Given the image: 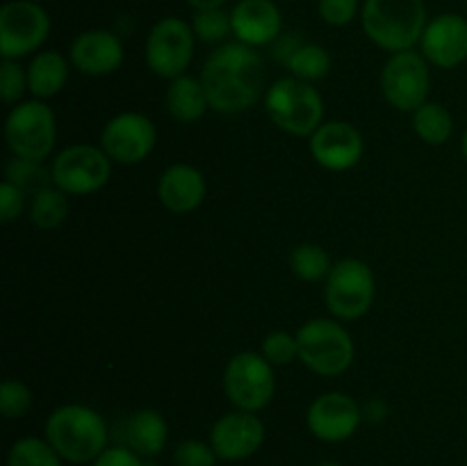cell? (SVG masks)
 Listing matches in <instances>:
<instances>
[{
  "instance_id": "obj_1",
  "label": "cell",
  "mask_w": 467,
  "mask_h": 466,
  "mask_svg": "<svg viewBox=\"0 0 467 466\" xmlns=\"http://www.w3.org/2000/svg\"><path fill=\"white\" fill-rule=\"evenodd\" d=\"M201 82L210 110L222 114L244 112L263 94L265 59L258 50L240 41L222 44L205 59Z\"/></svg>"
},
{
  "instance_id": "obj_2",
  "label": "cell",
  "mask_w": 467,
  "mask_h": 466,
  "mask_svg": "<svg viewBox=\"0 0 467 466\" xmlns=\"http://www.w3.org/2000/svg\"><path fill=\"white\" fill-rule=\"evenodd\" d=\"M44 434L57 455L71 464H91L109 441L105 418L87 405H62L50 411Z\"/></svg>"
},
{
  "instance_id": "obj_3",
  "label": "cell",
  "mask_w": 467,
  "mask_h": 466,
  "mask_svg": "<svg viewBox=\"0 0 467 466\" xmlns=\"http://www.w3.org/2000/svg\"><path fill=\"white\" fill-rule=\"evenodd\" d=\"M365 35L390 55L413 50L427 30L424 0H365L360 12Z\"/></svg>"
},
{
  "instance_id": "obj_4",
  "label": "cell",
  "mask_w": 467,
  "mask_h": 466,
  "mask_svg": "<svg viewBox=\"0 0 467 466\" xmlns=\"http://www.w3.org/2000/svg\"><path fill=\"white\" fill-rule=\"evenodd\" d=\"M265 110L287 135L310 137L324 123V99L310 82L278 78L265 91Z\"/></svg>"
},
{
  "instance_id": "obj_5",
  "label": "cell",
  "mask_w": 467,
  "mask_h": 466,
  "mask_svg": "<svg viewBox=\"0 0 467 466\" xmlns=\"http://www.w3.org/2000/svg\"><path fill=\"white\" fill-rule=\"evenodd\" d=\"M299 361L315 375L337 377L354 364V338L336 318H313L295 334Z\"/></svg>"
},
{
  "instance_id": "obj_6",
  "label": "cell",
  "mask_w": 467,
  "mask_h": 466,
  "mask_svg": "<svg viewBox=\"0 0 467 466\" xmlns=\"http://www.w3.org/2000/svg\"><path fill=\"white\" fill-rule=\"evenodd\" d=\"M5 137L16 158L44 163L57 140V117L46 101H21L5 119Z\"/></svg>"
},
{
  "instance_id": "obj_7",
  "label": "cell",
  "mask_w": 467,
  "mask_h": 466,
  "mask_svg": "<svg viewBox=\"0 0 467 466\" xmlns=\"http://www.w3.org/2000/svg\"><path fill=\"white\" fill-rule=\"evenodd\" d=\"M377 279L372 268L360 259H342L333 263L324 279V302L336 320H358L372 309Z\"/></svg>"
},
{
  "instance_id": "obj_8",
  "label": "cell",
  "mask_w": 467,
  "mask_h": 466,
  "mask_svg": "<svg viewBox=\"0 0 467 466\" xmlns=\"http://www.w3.org/2000/svg\"><path fill=\"white\" fill-rule=\"evenodd\" d=\"M274 365L258 352H237L223 370V391L231 405L242 411H263L276 393Z\"/></svg>"
},
{
  "instance_id": "obj_9",
  "label": "cell",
  "mask_w": 467,
  "mask_h": 466,
  "mask_svg": "<svg viewBox=\"0 0 467 466\" xmlns=\"http://www.w3.org/2000/svg\"><path fill=\"white\" fill-rule=\"evenodd\" d=\"M50 174L53 185L68 196H87L108 185L112 178V160L100 146L73 144L55 155Z\"/></svg>"
},
{
  "instance_id": "obj_10",
  "label": "cell",
  "mask_w": 467,
  "mask_h": 466,
  "mask_svg": "<svg viewBox=\"0 0 467 466\" xmlns=\"http://www.w3.org/2000/svg\"><path fill=\"white\" fill-rule=\"evenodd\" d=\"M196 35L190 23L169 16L155 23L146 39V64L164 80L185 76L194 59Z\"/></svg>"
},
{
  "instance_id": "obj_11",
  "label": "cell",
  "mask_w": 467,
  "mask_h": 466,
  "mask_svg": "<svg viewBox=\"0 0 467 466\" xmlns=\"http://www.w3.org/2000/svg\"><path fill=\"white\" fill-rule=\"evenodd\" d=\"M429 90H431V73L422 53L401 50L390 55L381 71V91L392 108L413 114L429 101Z\"/></svg>"
},
{
  "instance_id": "obj_12",
  "label": "cell",
  "mask_w": 467,
  "mask_h": 466,
  "mask_svg": "<svg viewBox=\"0 0 467 466\" xmlns=\"http://www.w3.org/2000/svg\"><path fill=\"white\" fill-rule=\"evenodd\" d=\"M50 35V18L32 0H12L0 9V55L21 59L44 46Z\"/></svg>"
},
{
  "instance_id": "obj_13",
  "label": "cell",
  "mask_w": 467,
  "mask_h": 466,
  "mask_svg": "<svg viewBox=\"0 0 467 466\" xmlns=\"http://www.w3.org/2000/svg\"><path fill=\"white\" fill-rule=\"evenodd\" d=\"M158 144L153 119L141 112H121L100 131V149L117 164H140Z\"/></svg>"
},
{
  "instance_id": "obj_14",
  "label": "cell",
  "mask_w": 467,
  "mask_h": 466,
  "mask_svg": "<svg viewBox=\"0 0 467 466\" xmlns=\"http://www.w3.org/2000/svg\"><path fill=\"white\" fill-rule=\"evenodd\" d=\"M363 418V409L354 397L340 391H328L310 402L306 425L319 441L340 443L354 437Z\"/></svg>"
},
{
  "instance_id": "obj_15",
  "label": "cell",
  "mask_w": 467,
  "mask_h": 466,
  "mask_svg": "<svg viewBox=\"0 0 467 466\" xmlns=\"http://www.w3.org/2000/svg\"><path fill=\"white\" fill-rule=\"evenodd\" d=\"M265 443V425L254 411H228L214 420L210 429V446L219 460L242 461L254 457Z\"/></svg>"
},
{
  "instance_id": "obj_16",
  "label": "cell",
  "mask_w": 467,
  "mask_h": 466,
  "mask_svg": "<svg viewBox=\"0 0 467 466\" xmlns=\"http://www.w3.org/2000/svg\"><path fill=\"white\" fill-rule=\"evenodd\" d=\"M310 154L328 172H349L363 160L365 140L349 122H324L310 135Z\"/></svg>"
},
{
  "instance_id": "obj_17",
  "label": "cell",
  "mask_w": 467,
  "mask_h": 466,
  "mask_svg": "<svg viewBox=\"0 0 467 466\" xmlns=\"http://www.w3.org/2000/svg\"><path fill=\"white\" fill-rule=\"evenodd\" d=\"M420 48L433 67H461L467 59V18L461 14H441L429 21Z\"/></svg>"
},
{
  "instance_id": "obj_18",
  "label": "cell",
  "mask_w": 467,
  "mask_h": 466,
  "mask_svg": "<svg viewBox=\"0 0 467 466\" xmlns=\"http://www.w3.org/2000/svg\"><path fill=\"white\" fill-rule=\"evenodd\" d=\"M68 58L85 76H109L123 64V44L109 30H85L73 39Z\"/></svg>"
},
{
  "instance_id": "obj_19",
  "label": "cell",
  "mask_w": 467,
  "mask_h": 466,
  "mask_svg": "<svg viewBox=\"0 0 467 466\" xmlns=\"http://www.w3.org/2000/svg\"><path fill=\"white\" fill-rule=\"evenodd\" d=\"M231 23L240 44L260 48L281 37L283 16L272 0H240L233 7Z\"/></svg>"
},
{
  "instance_id": "obj_20",
  "label": "cell",
  "mask_w": 467,
  "mask_h": 466,
  "mask_svg": "<svg viewBox=\"0 0 467 466\" xmlns=\"http://www.w3.org/2000/svg\"><path fill=\"white\" fill-rule=\"evenodd\" d=\"M205 176L194 164L176 163L162 172L158 181V199L167 210L187 215L199 208L205 199Z\"/></svg>"
},
{
  "instance_id": "obj_21",
  "label": "cell",
  "mask_w": 467,
  "mask_h": 466,
  "mask_svg": "<svg viewBox=\"0 0 467 466\" xmlns=\"http://www.w3.org/2000/svg\"><path fill=\"white\" fill-rule=\"evenodd\" d=\"M169 441V425L155 409H140L130 414L123 428V446L135 450L144 460H153Z\"/></svg>"
},
{
  "instance_id": "obj_22",
  "label": "cell",
  "mask_w": 467,
  "mask_h": 466,
  "mask_svg": "<svg viewBox=\"0 0 467 466\" xmlns=\"http://www.w3.org/2000/svg\"><path fill=\"white\" fill-rule=\"evenodd\" d=\"M68 62L57 50H41L27 67V90L32 99L48 101L67 87Z\"/></svg>"
},
{
  "instance_id": "obj_23",
  "label": "cell",
  "mask_w": 467,
  "mask_h": 466,
  "mask_svg": "<svg viewBox=\"0 0 467 466\" xmlns=\"http://www.w3.org/2000/svg\"><path fill=\"white\" fill-rule=\"evenodd\" d=\"M164 103H167L169 114L181 123L199 122L210 110V101L201 78L187 76V73L169 82Z\"/></svg>"
},
{
  "instance_id": "obj_24",
  "label": "cell",
  "mask_w": 467,
  "mask_h": 466,
  "mask_svg": "<svg viewBox=\"0 0 467 466\" xmlns=\"http://www.w3.org/2000/svg\"><path fill=\"white\" fill-rule=\"evenodd\" d=\"M68 210H71V204H68L67 192L59 190L57 185H48L30 196L27 217H30L32 227L41 228V231H53V228L62 227L64 219L68 217Z\"/></svg>"
},
{
  "instance_id": "obj_25",
  "label": "cell",
  "mask_w": 467,
  "mask_h": 466,
  "mask_svg": "<svg viewBox=\"0 0 467 466\" xmlns=\"http://www.w3.org/2000/svg\"><path fill=\"white\" fill-rule=\"evenodd\" d=\"M413 131L429 146H442L454 135V117L442 103L427 101L413 112Z\"/></svg>"
},
{
  "instance_id": "obj_26",
  "label": "cell",
  "mask_w": 467,
  "mask_h": 466,
  "mask_svg": "<svg viewBox=\"0 0 467 466\" xmlns=\"http://www.w3.org/2000/svg\"><path fill=\"white\" fill-rule=\"evenodd\" d=\"M285 69L290 71L292 78L313 85V82L328 76V71H331V55L319 44H301L290 55V59L285 62Z\"/></svg>"
},
{
  "instance_id": "obj_27",
  "label": "cell",
  "mask_w": 467,
  "mask_h": 466,
  "mask_svg": "<svg viewBox=\"0 0 467 466\" xmlns=\"http://www.w3.org/2000/svg\"><path fill=\"white\" fill-rule=\"evenodd\" d=\"M290 268L296 279L306 283H317L328 277L333 263L328 251L322 245L315 242H304V245L295 247L290 254Z\"/></svg>"
},
{
  "instance_id": "obj_28",
  "label": "cell",
  "mask_w": 467,
  "mask_h": 466,
  "mask_svg": "<svg viewBox=\"0 0 467 466\" xmlns=\"http://www.w3.org/2000/svg\"><path fill=\"white\" fill-rule=\"evenodd\" d=\"M62 461L64 460L46 437L18 439L7 452V466H62Z\"/></svg>"
},
{
  "instance_id": "obj_29",
  "label": "cell",
  "mask_w": 467,
  "mask_h": 466,
  "mask_svg": "<svg viewBox=\"0 0 467 466\" xmlns=\"http://www.w3.org/2000/svg\"><path fill=\"white\" fill-rule=\"evenodd\" d=\"M5 181L14 183L16 187H21L27 196L36 195L44 187L53 185V174L50 169L44 167V163L39 160H27V158H16L12 160L5 167Z\"/></svg>"
},
{
  "instance_id": "obj_30",
  "label": "cell",
  "mask_w": 467,
  "mask_h": 466,
  "mask_svg": "<svg viewBox=\"0 0 467 466\" xmlns=\"http://www.w3.org/2000/svg\"><path fill=\"white\" fill-rule=\"evenodd\" d=\"M192 30H194L196 39L205 41V44H219L233 35L231 14L223 9H208V12H196L194 21H192Z\"/></svg>"
},
{
  "instance_id": "obj_31",
  "label": "cell",
  "mask_w": 467,
  "mask_h": 466,
  "mask_svg": "<svg viewBox=\"0 0 467 466\" xmlns=\"http://www.w3.org/2000/svg\"><path fill=\"white\" fill-rule=\"evenodd\" d=\"M32 407V391L21 379H5L0 387V414L7 420L23 418Z\"/></svg>"
},
{
  "instance_id": "obj_32",
  "label": "cell",
  "mask_w": 467,
  "mask_h": 466,
  "mask_svg": "<svg viewBox=\"0 0 467 466\" xmlns=\"http://www.w3.org/2000/svg\"><path fill=\"white\" fill-rule=\"evenodd\" d=\"M260 355H263L274 368H283V365H290L292 361L299 359V343H296V336H292V334L272 332L265 336Z\"/></svg>"
},
{
  "instance_id": "obj_33",
  "label": "cell",
  "mask_w": 467,
  "mask_h": 466,
  "mask_svg": "<svg viewBox=\"0 0 467 466\" xmlns=\"http://www.w3.org/2000/svg\"><path fill=\"white\" fill-rule=\"evenodd\" d=\"M27 90V69H23L18 64V59H3V67H0V94L7 105L21 103L23 94Z\"/></svg>"
},
{
  "instance_id": "obj_34",
  "label": "cell",
  "mask_w": 467,
  "mask_h": 466,
  "mask_svg": "<svg viewBox=\"0 0 467 466\" xmlns=\"http://www.w3.org/2000/svg\"><path fill=\"white\" fill-rule=\"evenodd\" d=\"M173 466H214L219 461L217 452L210 446V441H199V439H187L181 441L173 450Z\"/></svg>"
},
{
  "instance_id": "obj_35",
  "label": "cell",
  "mask_w": 467,
  "mask_h": 466,
  "mask_svg": "<svg viewBox=\"0 0 467 466\" xmlns=\"http://www.w3.org/2000/svg\"><path fill=\"white\" fill-rule=\"evenodd\" d=\"M27 204H30V201H27V195L21 187H16L9 181H3V185H0V222H16V219L27 210Z\"/></svg>"
},
{
  "instance_id": "obj_36",
  "label": "cell",
  "mask_w": 467,
  "mask_h": 466,
  "mask_svg": "<svg viewBox=\"0 0 467 466\" xmlns=\"http://www.w3.org/2000/svg\"><path fill=\"white\" fill-rule=\"evenodd\" d=\"M358 14V0H319V16L333 27L351 23Z\"/></svg>"
},
{
  "instance_id": "obj_37",
  "label": "cell",
  "mask_w": 467,
  "mask_h": 466,
  "mask_svg": "<svg viewBox=\"0 0 467 466\" xmlns=\"http://www.w3.org/2000/svg\"><path fill=\"white\" fill-rule=\"evenodd\" d=\"M91 466H144V457L128 446H108L91 461Z\"/></svg>"
},
{
  "instance_id": "obj_38",
  "label": "cell",
  "mask_w": 467,
  "mask_h": 466,
  "mask_svg": "<svg viewBox=\"0 0 467 466\" xmlns=\"http://www.w3.org/2000/svg\"><path fill=\"white\" fill-rule=\"evenodd\" d=\"M301 44H304V41H301L299 35H281L276 41H274V58L285 67L290 55L295 53Z\"/></svg>"
},
{
  "instance_id": "obj_39",
  "label": "cell",
  "mask_w": 467,
  "mask_h": 466,
  "mask_svg": "<svg viewBox=\"0 0 467 466\" xmlns=\"http://www.w3.org/2000/svg\"><path fill=\"white\" fill-rule=\"evenodd\" d=\"M363 416L368 420H372V423H379V420H383L388 416V405L383 400H379V397H374V400H369L365 405Z\"/></svg>"
},
{
  "instance_id": "obj_40",
  "label": "cell",
  "mask_w": 467,
  "mask_h": 466,
  "mask_svg": "<svg viewBox=\"0 0 467 466\" xmlns=\"http://www.w3.org/2000/svg\"><path fill=\"white\" fill-rule=\"evenodd\" d=\"M226 0H187L190 7H194L196 12H208V9H222V5Z\"/></svg>"
},
{
  "instance_id": "obj_41",
  "label": "cell",
  "mask_w": 467,
  "mask_h": 466,
  "mask_svg": "<svg viewBox=\"0 0 467 466\" xmlns=\"http://www.w3.org/2000/svg\"><path fill=\"white\" fill-rule=\"evenodd\" d=\"M461 154H463V158L467 160V128H465L463 137H461Z\"/></svg>"
},
{
  "instance_id": "obj_42",
  "label": "cell",
  "mask_w": 467,
  "mask_h": 466,
  "mask_svg": "<svg viewBox=\"0 0 467 466\" xmlns=\"http://www.w3.org/2000/svg\"><path fill=\"white\" fill-rule=\"evenodd\" d=\"M319 466H342V464H337V461H322Z\"/></svg>"
}]
</instances>
